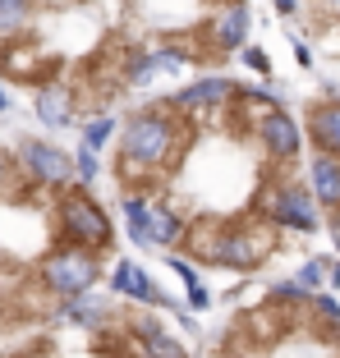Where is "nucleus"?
Instances as JSON below:
<instances>
[{
  "mask_svg": "<svg viewBox=\"0 0 340 358\" xmlns=\"http://www.w3.org/2000/svg\"><path fill=\"white\" fill-rule=\"evenodd\" d=\"M304 143H309V193L318 202L322 230L340 253V96H313L304 106Z\"/></svg>",
  "mask_w": 340,
  "mask_h": 358,
  "instance_id": "1",
  "label": "nucleus"
},
{
  "mask_svg": "<svg viewBox=\"0 0 340 358\" xmlns=\"http://www.w3.org/2000/svg\"><path fill=\"white\" fill-rule=\"evenodd\" d=\"M189 138H193V115H184L175 101H157V106H143V110H134L125 120V129H120V157L161 170L180 157Z\"/></svg>",
  "mask_w": 340,
  "mask_h": 358,
  "instance_id": "2",
  "label": "nucleus"
},
{
  "mask_svg": "<svg viewBox=\"0 0 340 358\" xmlns=\"http://www.w3.org/2000/svg\"><path fill=\"white\" fill-rule=\"evenodd\" d=\"M37 280L42 289H51L55 299H74L83 289H92L101 280V253L92 248H78V243H60L37 262Z\"/></svg>",
  "mask_w": 340,
  "mask_h": 358,
  "instance_id": "3",
  "label": "nucleus"
},
{
  "mask_svg": "<svg viewBox=\"0 0 340 358\" xmlns=\"http://www.w3.org/2000/svg\"><path fill=\"white\" fill-rule=\"evenodd\" d=\"M60 234H64V243H78V248H92V253H106L111 239H115V221L106 216V207H101L97 198H87V193L74 189V184H64Z\"/></svg>",
  "mask_w": 340,
  "mask_h": 358,
  "instance_id": "4",
  "label": "nucleus"
},
{
  "mask_svg": "<svg viewBox=\"0 0 340 358\" xmlns=\"http://www.w3.org/2000/svg\"><path fill=\"white\" fill-rule=\"evenodd\" d=\"M125 225L134 234V243H143V248H175L180 230H184V216L170 202L125 193Z\"/></svg>",
  "mask_w": 340,
  "mask_h": 358,
  "instance_id": "5",
  "label": "nucleus"
},
{
  "mask_svg": "<svg viewBox=\"0 0 340 358\" xmlns=\"http://www.w3.org/2000/svg\"><path fill=\"white\" fill-rule=\"evenodd\" d=\"M202 42H207V64L239 51L248 42V5L244 0H216L207 10V23H202Z\"/></svg>",
  "mask_w": 340,
  "mask_h": 358,
  "instance_id": "6",
  "label": "nucleus"
},
{
  "mask_svg": "<svg viewBox=\"0 0 340 358\" xmlns=\"http://www.w3.org/2000/svg\"><path fill=\"white\" fill-rule=\"evenodd\" d=\"M19 161H23V170H28L37 184H46V189L74 184V157L60 152V148H51V143H23Z\"/></svg>",
  "mask_w": 340,
  "mask_h": 358,
  "instance_id": "7",
  "label": "nucleus"
},
{
  "mask_svg": "<svg viewBox=\"0 0 340 358\" xmlns=\"http://www.w3.org/2000/svg\"><path fill=\"white\" fill-rule=\"evenodd\" d=\"M299 5H309V19H313L309 37H313L318 60H327V64L340 69V0H299Z\"/></svg>",
  "mask_w": 340,
  "mask_h": 358,
  "instance_id": "8",
  "label": "nucleus"
},
{
  "mask_svg": "<svg viewBox=\"0 0 340 358\" xmlns=\"http://www.w3.org/2000/svg\"><path fill=\"white\" fill-rule=\"evenodd\" d=\"M111 285H115V294L134 299V303H157V285H152V275L143 271L139 262H115Z\"/></svg>",
  "mask_w": 340,
  "mask_h": 358,
  "instance_id": "9",
  "label": "nucleus"
},
{
  "mask_svg": "<svg viewBox=\"0 0 340 358\" xmlns=\"http://www.w3.org/2000/svg\"><path fill=\"white\" fill-rule=\"evenodd\" d=\"M74 92H60V87H37V101H32V110H37V120L42 124H69L74 120Z\"/></svg>",
  "mask_w": 340,
  "mask_h": 358,
  "instance_id": "10",
  "label": "nucleus"
},
{
  "mask_svg": "<svg viewBox=\"0 0 340 358\" xmlns=\"http://www.w3.org/2000/svg\"><path fill=\"white\" fill-rule=\"evenodd\" d=\"M32 10H37V0H0V42L23 37L32 23Z\"/></svg>",
  "mask_w": 340,
  "mask_h": 358,
  "instance_id": "11",
  "label": "nucleus"
},
{
  "mask_svg": "<svg viewBox=\"0 0 340 358\" xmlns=\"http://www.w3.org/2000/svg\"><path fill=\"white\" fill-rule=\"evenodd\" d=\"M143 358H189V349L180 345V340L170 336V331H161V336H152V340H143V349H139Z\"/></svg>",
  "mask_w": 340,
  "mask_h": 358,
  "instance_id": "12",
  "label": "nucleus"
},
{
  "mask_svg": "<svg viewBox=\"0 0 340 358\" xmlns=\"http://www.w3.org/2000/svg\"><path fill=\"white\" fill-rule=\"evenodd\" d=\"M97 175H101V161H97V152H92V148H78V152H74V184H78V189H87Z\"/></svg>",
  "mask_w": 340,
  "mask_h": 358,
  "instance_id": "13",
  "label": "nucleus"
},
{
  "mask_svg": "<svg viewBox=\"0 0 340 358\" xmlns=\"http://www.w3.org/2000/svg\"><path fill=\"white\" fill-rule=\"evenodd\" d=\"M115 134V120L111 115H97V120H87L83 124V148H92V152H101L106 148V138Z\"/></svg>",
  "mask_w": 340,
  "mask_h": 358,
  "instance_id": "14",
  "label": "nucleus"
},
{
  "mask_svg": "<svg viewBox=\"0 0 340 358\" xmlns=\"http://www.w3.org/2000/svg\"><path fill=\"white\" fill-rule=\"evenodd\" d=\"M5 179H10V161H0V189H5Z\"/></svg>",
  "mask_w": 340,
  "mask_h": 358,
  "instance_id": "15",
  "label": "nucleus"
},
{
  "mask_svg": "<svg viewBox=\"0 0 340 358\" xmlns=\"http://www.w3.org/2000/svg\"><path fill=\"white\" fill-rule=\"evenodd\" d=\"M5 106H10V96H5V78H0V110H5Z\"/></svg>",
  "mask_w": 340,
  "mask_h": 358,
  "instance_id": "16",
  "label": "nucleus"
}]
</instances>
